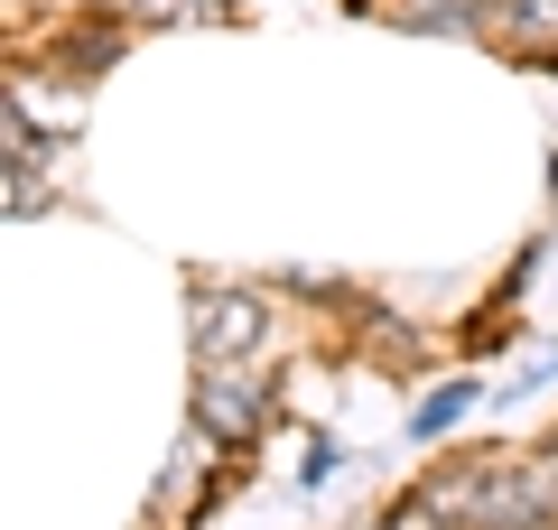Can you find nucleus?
<instances>
[{
  "label": "nucleus",
  "instance_id": "2",
  "mask_svg": "<svg viewBox=\"0 0 558 530\" xmlns=\"http://www.w3.org/2000/svg\"><path fill=\"white\" fill-rule=\"evenodd\" d=\"M260 326H270V308H260L252 289H205L186 335H196L205 363H242V353H260Z\"/></svg>",
  "mask_w": 558,
  "mask_h": 530
},
{
  "label": "nucleus",
  "instance_id": "4",
  "mask_svg": "<svg viewBox=\"0 0 558 530\" xmlns=\"http://www.w3.org/2000/svg\"><path fill=\"white\" fill-rule=\"evenodd\" d=\"M465 410H475V382H447V392H428V400L410 410V437H447Z\"/></svg>",
  "mask_w": 558,
  "mask_h": 530
},
{
  "label": "nucleus",
  "instance_id": "1",
  "mask_svg": "<svg viewBox=\"0 0 558 530\" xmlns=\"http://www.w3.org/2000/svg\"><path fill=\"white\" fill-rule=\"evenodd\" d=\"M186 410H196V429L215 437V447H242V437L270 419V382H260V373H233V363H205V382H196Z\"/></svg>",
  "mask_w": 558,
  "mask_h": 530
},
{
  "label": "nucleus",
  "instance_id": "3",
  "mask_svg": "<svg viewBox=\"0 0 558 530\" xmlns=\"http://www.w3.org/2000/svg\"><path fill=\"white\" fill-rule=\"evenodd\" d=\"M381 20H410V28H447V38H465V28H484V0H381Z\"/></svg>",
  "mask_w": 558,
  "mask_h": 530
},
{
  "label": "nucleus",
  "instance_id": "5",
  "mask_svg": "<svg viewBox=\"0 0 558 530\" xmlns=\"http://www.w3.org/2000/svg\"><path fill=\"white\" fill-rule=\"evenodd\" d=\"M112 57H121V28H84V38L57 47V65H75V75H94V65H112Z\"/></svg>",
  "mask_w": 558,
  "mask_h": 530
}]
</instances>
